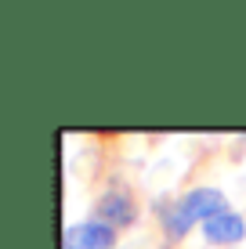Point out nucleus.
Wrapping results in <instances>:
<instances>
[{
	"mask_svg": "<svg viewBox=\"0 0 246 249\" xmlns=\"http://www.w3.org/2000/svg\"><path fill=\"white\" fill-rule=\"evenodd\" d=\"M225 195L217 192V188H196V192H189L185 199H177L170 210H167V235L170 238H181L185 231L192 224H207L210 217H217V213H225Z\"/></svg>",
	"mask_w": 246,
	"mask_h": 249,
	"instance_id": "f257e3e1",
	"label": "nucleus"
},
{
	"mask_svg": "<svg viewBox=\"0 0 246 249\" xmlns=\"http://www.w3.org/2000/svg\"><path fill=\"white\" fill-rule=\"evenodd\" d=\"M116 246V228L87 220V224H73L62 238V249H113Z\"/></svg>",
	"mask_w": 246,
	"mask_h": 249,
	"instance_id": "f03ea898",
	"label": "nucleus"
},
{
	"mask_svg": "<svg viewBox=\"0 0 246 249\" xmlns=\"http://www.w3.org/2000/svg\"><path fill=\"white\" fill-rule=\"evenodd\" d=\"M203 235H207V242H210V246L239 242V238L246 235V220L239 217V213L225 210V213H217V217H210L207 224H203Z\"/></svg>",
	"mask_w": 246,
	"mask_h": 249,
	"instance_id": "7ed1b4c3",
	"label": "nucleus"
},
{
	"mask_svg": "<svg viewBox=\"0 0 246 249\" xmlns=\"http://www.w3.org/2000/svg\"><path fill=\"white\" fill-rule=\"evenodd\" d=\"M98 220L109 228H127L134 220V202L127 192H105L98 199Z\"/></svg>",
	"mask_w": 246,
	"mask_h": 249,
	"instance_id": "20e7f679",
	"label": "nucleus"
}]
</instances>
